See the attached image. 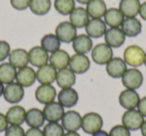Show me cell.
Listing matches in <instances>:
<instances>
[{
	"instance_id": "7c38bea8",
	"label": "cell",
	"mask_w": 146,
	"mask_h": 136,
	"mask_svg": "<svg viewBox=\"0 0 146 136\" xmlns=\"http://www.w3.org/2000/svg\"><path fill=\"white\" fill-rule=\"evenodd\" d=\"M105 43L111 48H118L125 42V34L123 33L121 28L113 27L106 30L104 34Z\"/></svg>"
},
{
	"instance_id": "8fae6325",
	"label": "cell",
	"mask_w": 146,
	"mask_h": 136,
	"mask_svg": "<svg viewBox=\"0 0 146 136\" xmlns=\"http://www.w3.org/2000/svg\"><path fill=\"white\" fill-rule=\"evenodd\" d=\"M43 114H44L45 120L48 122H58L62 119L64 115V107L59 102H51L44 106L43 108Z\"/></svg>"
},
{
	"instance_id": "d590c367",
	"label": "cell",
	"mask_w": 146,
	"mask_h": 136,
	"mask_svg": "<svg viewBox=\"0 0 146 136\" xmlns=\"http://www.w3.org/2000/svg\"><path fill=\"white\" fill-rule=\"evenodd\" d=\"M109 136H131V133L124 125H115L110 130Z\"/></svg>"
},
{
	"instance_id": "603a6c76",
	"label": "cell",
	"mask_w": 146,
	"mask_h": 136,
	"mask_svg": "<svg viewBox=\"0 0 146 136\" xmlns=\"http://www.w3.org/2000/svg\"><path fill=\"white\" fill-rule=\"evenodd\" d=\"M57 85L61 88V89H65V88H70L72 87L76 81L75 73L70 69V68H65V69H61L57 72L56 80Z\"/></svg>"
},
{
	"instance_id": "7a4b0ae2",
	"label": "cell",
	"mask_w": 146,
	"mask_h": 136,
	"mask_svg": "<svg viewBox=\"0 0 146 136\" xmlns=\"http://www.w3.org/2000/svg\"><path fill=\"white\" fill-rule=\"evenodd\" d=\"M102 126H103V119L98 113L89 112L82 117L81 128L85 133L93 134L101 130Z\"/></svg>"
},
{
	"instance_id": "b9f144b4",
	"label": "cell",
	"mask_w": 146,
	"mask_h": 136,
	"mask_svg": "<svg viewBox=\"0 0 146 136\" xmlns=\"http://www.w3.org/2000/svg\"><path fill=\"white\" fill-rule=\"evenodd\" d=\"M8 127V121L6 119V116L4 114L0 113V132L5 131Z\"/></svg>"
},
{
	"instance_id": "5bb4252c",
	"label": "cell",
	"mask_w": 146,
	"mask_h": 136,
	"mask_svg": "<svg viewBox=\"0 0 146 136\" xmlns=\"http://www.w3.org/2000/svg\"><path fill=\"white\" fill-rule=\"evenodd\" d=\"M85 30L90 38H100L104 36L106 30V23L101 18L89 19L85 26Z\"/></svg>"
},
{
	"instance_id": "484cf974",
	"label": "cell",
	"mask_w": 146,
	"mask_h": 136,
	"mask_svg": "<svg viewBox=\"0 0 146 136\" xmlns=\"http://www.w3.org/2000/svg\"><path fill=\"white\" fill-rule=\"evenodd\" d=\"M72 47L78 54H86L92 49V40L87 34L78 35L72 41Z\"/></svg>"
},
{
	"instance_id": "8992f818",
	"label": "cell",
	"mask_w": 146,
	"mask_h": 136,
	"mask_svg": "<svg viewBox=\"0 0 146 136\" xmlns=\"http://www.w3.org/2000/svg\"><path fill=\"white\" fill-rule=\"evenodd\" d=\"M61 122H62L61 124L62 127L67 132H76L81 128L82 117L77 111L69 110L64 113Z\"/></svg>"
},
{
	"instance_id": "681fc988",
	"label": "cell",
	"mask_w": 146,
	"mask_h": 136,
	"mask_svg": "<svg viewBox=\"0 0 146 136\" xmlns=\"http://www.w3.org/2000/svg\"><path fill=\"white\" fill-rule=\"evenodd\" d=\"M144 64H145V67H146V54H145V60H144Z\"/></svg>"
},
{
	"instance_id": "d6986e66",
	"label": "cell",
	"mask_w": 146,
	"mask_h": 136,
	"mask_svg": "<svg viewBox=\"0 0 146 136\" xmlns=\"http://www.w3.org/2000/svg\"><path fill=\"white\" fill-rule=\"evenodd\" d=\"M58 98V102L66 108H71L73 106H75L78 102V93L75 89H73L72 87L70 88H65V89H61L60 92L57 95Z\"/></svg>"
},
{
	"instance_id": "f35d334b",
	"label": "cell",
	"mask_w": 146,
	"mask_h": 136,
	"mask_svg": "<svg viewBox=\"0 0 146 136\" xmlns=\"http://www.w3.org/2000/svg\"><path fill=\"white\" fill-rule=\"evenodd\" d=\"M31 0H10L11 6L16 10H25L29 7Z\"/></svg>"
},
{
	"instance_id": "8d00e7d4",
	"label": "cell",
	"mask_w": 146,
	"mask_h": 136,
	"mask_svg": "<svg viewBox=\"0 0 146 136\" xmlns=\"http://www.w3.org/2000/svg\"><path fill=\"white\" fill-rule=\"evenodd\" d=\"M5 136H25V131L20 125H10L5 130Z\"/></svg>"
},
{
	"instance_id": "5b68a950",
	"label": "cell",
	"mask_w": 146,
	"mask_h": 136,
	"mask_svg": "<svg viewBox=\"0 0 146 136\" xmlns=\"http://www.w3.org/2000/svg\"><path fill=\"white\" fill-rule=\"evenodd\" d=\"M122 84L126 89L136 90L143 83V75L135 68L127 69L122 76Z\"/></svg>"
},
{
	"instance_id": "9c48e42d",
	"label": "cell",
	"mask_w": 146,
	"mask_h": 136,
	"mask_svg": "<svg viewBox=\"0 0 146 136\" xmlns=\"http://www.w3.org/2000/svg\"><path fill=\"white\" fill-rule=\"evenodd\" d=\"M69 67L75 74H83L90 68V60L85 54H74L70 57Z\"/></svg>"
},
{
	"instance_id": "ab89813d",
	"label": "cell",
	"mask_w": 146,
	"mask_h": 136,
	"mask_svg": "<svg viewBox=\"0 0 146 136\" xmlns=\"http://www.w3.org/2000/svg\"><path fill=\"white\" fill-rule=\"evenodd\" d=\"M138 111L143 115V117H146V96L140 99L139 103H138Z\"/></svg>"
},
{
	"instance_id": "c3c4849f",
	"label": "cell",
	"mask_w": 146,
	"mask_h": 136,
	"mask_svg": "<svg viewBox=\"0 0 146 136\" xmlns=\"http://www.w3.org/2000/svg\"><path fill=\"white\" fill-rule=\"evenodd\" d=\"M3 91H4V86L2 82H0V96L3 95Z\"/></svg>"
},
{
	"instance_id": "6da1fadb",
	"label": "cell",
	"mask_w": 146,
	"mask_h": 136,
	"mask_svg": "<svg viewBox=\"0 0 146 136\" xmlns=\"http://www.w3.org/2000/svg\"><path fill=\"white\" fill-rule=\"evenodd\" d=\"M145 54L144 50L140 46L137 45H130L124 50V61L126 64L132 67H139L144 64L145 60Z\"/></svg>"
},
{
	"instance_id": "e0dca14e",
	"label": "cell",
	"mask_w": 146,
	"mask_h": 136,
	"mask_svg": "<svg viewBox=\"0 0 146 136\" xmlns=\"http://www.w3.org/2000/svg\"><path fill=\"white\" fill-rule=\"evenodd\" d=\"M15 80L22 87H30L36 81V72L32 67L25 66L17 71Z\"/></svg>"
},
{
	"instance_id": "4316f807",
	"label": "cell",
	"mask_w": 146,
	"mask_h": 136,
	"mask_svg": "<svg viewBox=\"0 0 146 136\" xmlns=\"http://www.w3.org/2000/svg\"><path fill=\"white\" fill-rule=\"evenodd\" d=\"M45 117L43 111L38 108H31L26 111L25 122L30 128H39L44 124Z\"/></svg>"
},
{
	"instance_id": "f1b7e54d",
	"label": "cell",
	"mask_w": 146,
	"mask_h": 136,
	"mask_svg": "<svg viewBox=\"0 0 146 136\" xmlns=\"http://www.w3.org/2000/svg\"><path fill=\"white\" fill-rule=\"evenodd\" d=\"M104 22L106 25L110 26V28L113 27L121 26L122 22L124 20V15L118 8H110L107 9L104 14Z\"/></svg>"
},
{
	"instance_id": "44dd1931",
	"label": "cell",
	"mask_w": 146,
	"mask_h": 136,
	"mask_svg": "<svg viewBox=\"0 0 146 136\" xmlns=\"http://www.w3.org/2000/svg\"><path fill=\"white\" fill-rule=\"evenodd\" d=\"M89 14H88L86 8L83 7H77L69 14V22L75 27V28H82L85 27L87 22L89 21Z\"/></svg>"
},
{
	"instance_id": "9a60e30c",
	"label": "cell",
	"mask_w": 146,
	"mask_h": 136,
	"mask_svg": "<svg viewBox=\"0 0 146 136\" xmlns=\"http://www.w3.org/2000/svg\"><path fill=\"white\" fill-rule=\"evenodd\" d=\"M140 101L139 94L132 89H125L119 95V104L126 110L135 109Z\"/></svg>"
},
{
	"instance_id": "1f68e13d",
	"label": "cell",
	"mask_w": 146,
	"mask_h": 136,
	"mask_svg": "<svg viewBox=\"0 0 146 136\" xmlns=\"http://www.w3.org/2000/svg\"><path fill=\"white\" fill-rule=\"evenodd\" d=\"M31 12L35 15L42 16L49 12L51 8V1L50 0H31L29 5Z\"/></svg>"
},
{
	"instance_id": "74e56055",
	"label": "cell",
	"mask_w": 146,
	"mask_h": 136,
	"mask_svg": "<svg viewBox=\"0 0 146 136\" xmlns=\"http://www.w3.org/2000/svg\"><path fill=\"white\" fill-rule=\"evenodd\" d=\"M10 52L11 50L9 43L4 40H0V62L4 61L9 56Z\"/></svg>"
},
{
	"instance_id": "f6af8a7d",
	"label": "cell",
	"mask_w": 146,
	"mask_h": 136,
	"mask_svg": "<svg viewBox=\"0 0 146 136\" xmlns=\"http://www.w3.org/2000/svg\"><path fill=\"white\" fill-rule=\"evenodd\" d=\"M141 134H142V136H146V120H144V122H143V124H142V126H141Z\"/></svg>"
},
{
	"instance_id": "30bf717a",
	"label": "cell",
	"mask_w": 146,
	"mask_h": 136,
	"mask_svg": "<svg viewBox=\"0 0 146 136\" xmlns=\"http://www.w3.org/2000/svg\"><path fill=\"white\" fill-rule=\"evenodd\" d=\"M56 95V89L51 84H41L36 88V91H35L36 100L39 103L44 105L54 101Z\"/></svg>"
},
{
	"instance_id": "f907efd6",
	"label": "cell",
	"mask_w": 146,
	"mask_h": 136,
	"mask_svg": "<svg viewBox=\"0 0 146 136\" xmlns=\"http://www.w3.org/2000/svg\"><path fill=\"white\" fill-rule=\"evenodd\" d=\"M120 1H121V0H120Z\"/></svg>"
},
{
	"instance_id": "7402d4cb",
	"label": "cell",
	"mask_w": 146,
	"mask_h": 136,
	"mask_svg": "<svg viewBox=\"0 0 146 136\" xmlns=\"http://www.w3.org/2000/svg\"><path fill=\"white\" fill-rule=\"evenodd\" d=\"M69 60H70L69 54L62 49H58L55 52L51 53L49 56V62L56 70L67 68V66H69Z\"/></svg>"
},
{
	"instance_id": "e575fe53",
	"label": "cell",
	"mask_w": 146,
	"mask_h": 136,
	"mask_svg": "<svg viewBox=\"0 0 146 136\" xmlns=\"http://www.w3.org/2000/svg\"><path fill=\"white\" fill-rule=\"evenodd\" d=\"M44 136H63L64 128L58 122H48L43 128Z\"/></svg>"
},
{
	"instance_id": "f546056e",
	"label": "cell",
	"mask_w": 146,
	"mask_h": 136,
	"mask_svg": "<svg viewBox=\"0 0 146 136\" xmlns=\"http://www.w3.org/2000/svg\"><path fill=\"white\" fill-rule=\"evenodd\" d=\"M86 10L92 18H101L105 14L107 7L103 0H90L87 4Z\"/></svg>"
},
{
	"instance_id": "83f0119b",
	"label": "cell",
	"mask_w": 146,
	"mask_h": 136,
	"mask_svg": "<svg viewBox=\"0 0 146 136\" xmlns=\"http://www.w3.org/2000/svg\"><path fill=\"white\" fill-rule=\"evenodd\" d=\"M139 0H121L119 3V10L124 15V17H135L139 14L140 10Z\"/></svg>"
},
{
	"instance_id": "bcb514c9",
	"label": "cell",
	"mask_w": 146,
	"mask_h": 136,
	"mask_svg": "<svg viewBox=\"0 0 146 136\" xmlns=\"http://www.w3.org/2000/svg\"><path fill=\"white\" fill-rule=\"evenodd\" d=\"M63 136H80V134H78L77 132H67L63 134Z\"/></svg>"
},
{
	"instance_id": "ac0fdd59",
	"label": "cell",
	"mask_w": 146,
	"mask_h": 136,
	"mask_svg": "<svg viewBox=\"0 0 146 136\" xmlns=\"http://www.w3.org/2000/svg\"><path fill=\"white\" fill-rule=\"evenodd\" d=\"M57 70L51 64L39 67L36 71V80L40 84H51L56 80Z\"/></svg>"
},
{
	"instance_id": "ffe728a7",
	"label": "cell",
	"mask_w": 146,
	"mask_h": 136,
	"mask_svg": "<svg viewBox=\"0 0 146 136\" xmlns=\"http://www.w3.org/2000/svg\"><path fill=\"white\" fill-rule=\"evenodd\" d=\"M121 29L125 36L136 37L141 33L142 24L136 17H127L124 18L121 24Z\"/></svg>"
},
{
	"instance_id": "52a82bcc",
	"label": "cell",
	"mask_w": 146,
	"mask_h": 136,
	"mask_svg": "<svg viewBox=\"0 0 146 136\" xmlns=\"http://www.w3.org/2000/svg\"><path fill=\"white\" fill-rule=\"evenodd\" d=\"M3 97L8 103H18L24 97V87H22L17 82H12V83L7 84L4 87Z\"/></svg>"
},
{
	"instance_id": "7bdbcfd3",
	"label": "cell",
	"mask_w": 146,
	"mask_h": 136,
	"mask_svg": "<svg viewBox=\"0 0 146 136\" xmlns=\"http://www.w3.org/2000/svg\"><path fill=\"white\" fill-rule=\"evenodd\" d=\"M139 15L141 16V18L143 19V20L146 21V1L144 3H142L141 6H140Z\"/></svg>"
},
{
	"instance_id": "cb8c5ba5",
	"label": "cell",
	"mask_w": 146,
	"mask_h": 136,
	"mask_svg": "<svg viewBox=\"0 0 146 136\" xmlns=\"http://www.w3.org/2000/svg\"><path fill=\"white\" fill-rule=\"evenodd\" d=\"M8 124L10 125H21L25 122L26 111L22 106L15 105L8 109L5 114Z\"/></svg>"
},
{
	"instance_id": "836d02e7",
	"label": "cell",
	"mask_w": 146,
	"mask_h": 136,
	"mask_svg": "<svg viewBox=\"0 0 146 136\" xmlns=\"http://www.w3.org/2000/svg\"><path fill=\"white\" fill-rule=\"evenodd\" d=\"M54 7L61 15H69L75 8V0H55Z\"/></svg>"
},
{
	"instance_id": "ee69618b",
	"label": "cell",
	"mask_w": 146,
	"mask_h": 136,
	"mask_svg": "<svg viewBox=\"0 0 146 136\" xmlns=\"http://www.w3.org/2000/svg\"><path fill=\"white\" fill-rule=\"evenodd\" d=\"M92 136H109V133H107V132L104 131V130H99V131L92 134Z\"/></svg>"
},
{
	"instance_id": "60d3db41",
	"label": "cell",
	"mask_w": 146,
	"mask_h": 136,
	"mask_svg": "<svg viewBox=\"0 0 146 136\" xmlns=\"http://www.w3.org/2000/svg\"><path fill=\"white\" fill-rule=\"evenodd\" d=\"M25 136H44V134L39 128H29L25 132Z\"/></svg>"
},
{
	"instance_id": "277c9868",
	"label": "cell",
	"mask_w": 146,
	"mask_h": 136,
	"mask_svg": "<svg viewBox=\"0 0 146 136\" xmlns=\"http://www.w3.org/2000/svg\"><path fill=\"white\" fill-rule=\"evenodd\" d=\"M143 122V115L136 109L126 110L122 116V125H124L127 129L132 130V131L140 129Z\"/></svg>"
},
{
	"instance_id": "7dc6e473",
	"label": "cell",
	"mask_w": 146,
	"mask_h": 136,
	"mask_svg": "<svg viewBox=\"0 0 146 136\" xmlns=\"http://www.w3.org/2000/svg\"><path fill=\"white\" fill-rule=\"evenodd\" d=\"M75 1H77L78 3H81V4H86V5H87L90 0H75Z\"/></svg>"
},
{
	"instance_id": "d4e9b609",
	"label": "cell",
	"mask_w": 146,
	"mask_h": 136,
	"mask_svg": "<svg viewBox=\"0 0 146 136\" xmlns=\"http://www.w3.org/2000/svg\"><path fill=\"white\" fill-rule=\"evenodd\" d=\"M8 58L9 63L12 64L15 68H18V69L27 66V64L29 63L28 52L22 48H17L12 50L9 54Z\"/></svg>"
},
{
	"instance_id": "d6a6232c",
	"label": "cell",
	"mask_w": 146,
	"mask_h": 136,
	"mask_svg": "<svg viewBox=\"0 0 146 136\" xmlns=\"http://www.w3.org/2000/svg\"><path fill=\"white\" fill-rule=\"evenodd\" d=\"M61 41L55 34H46L41 39V47L47 52L53 53L60 48Z\"/></svg>"
},
{
	"instance_id": "2e32d148",
	"label": "cell",
	"mask_w": 146,
	"mask_h": 136,
	"mask_svg": "<svg viewBox=\"0 0 146 136\" xmlns=\"http://www.w3.org/2000/svg\"><path fill=\"white\" fill-rule=\"evenodd\" d=\"M29 63L34 67H41L43 65L47 64L49 61V55L45 49L41 46H34L30 49L28 52Z\"/></svg>"
},
{
	"instance_id": "4fadbf2b",
	"label": "cell",
	"mask_w": 146,
	"mask_h": 136,
	"mask_svg": "<svg viewBox=\"0 0 146 136\" xmlns=\"http://www.w3.org/2000/svg\"><path fill=\"white\" fill-rule=\"evenodd\" d=\"M127 70V64L124 59L120 57H113L106 64V72L112 78H121Z\"/></svg>"
},
{
	"instance_id": "3957f363",
	"label": "cell",
	"mask_w": 146,
	"mask_h": 136,
	"mask_svg": "<svg viewBox=\"0 0 146 136\" xmlns=\"http://www.w3.org/2000/svg\"><path fill=\"white\" fill-rule=\"evenodd\" d=\"M91 57L96 64L105 65L113 58V50L106 43H100L92 49Z\"/></svg>"
},
{
	"instance_id": "4dcf8cb0",
	"label": "cell",
	"mask_w": 146,
	"mask_h": 136,
	"mask_svg": "<svg viewBox=\"0 0 146 136\" xmlns=\"http://www.w3.org/2000/svg\"><path fill=\"white\" fill-rule=\"evenodd\" d=\"M17 70L9 62H4L0 64V82L3 84L12 83L16 77Z\"/></svg>"
},
{
	"instance_id": "ba28073f",
	"label": "cell",
	"mask_w": 146,
	"mask_h": 136,
	"mask_svg": "<svg viewBox=\"0 0 146 136\" xmlns=\"http://www.w3.org/2000/svg\"><path fill=\"white\" fill-rule=\"evenodd\" d=\"M76 33H77L76 28L69 21L60 22L55 29V35L58 37V39L61 42L64 43L72 42L74 38L77 36Z\"/></svg>"
}]
</instances>
